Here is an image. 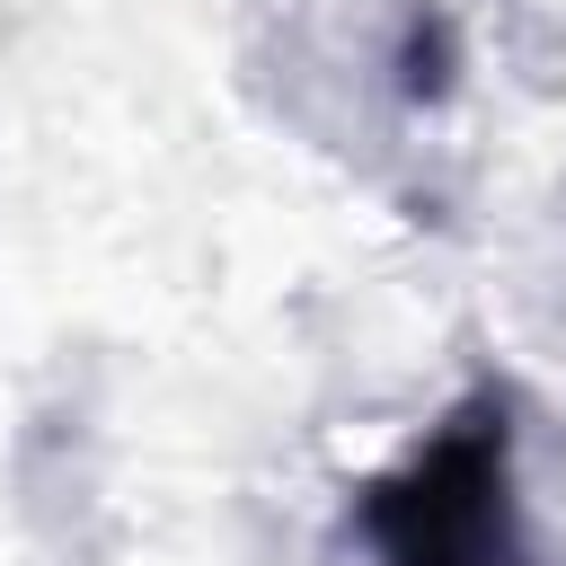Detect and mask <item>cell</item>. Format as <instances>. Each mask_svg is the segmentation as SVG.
Instances as JSON below:
<instances>
[{"instance_id":"cell-1","label":"cell","mask_w":566,"mask_h":566,"mask_svg":"<svg viewBox=\"0 0 566 566\" xmlns=\"http://www.w3.org/2000/svg\"><path fill=\"white\" fill-rule=\"evenodd\" d=\"M354 522L371 566H539L522 531L513 407L495 389H469L363 486Z\"/></svg>"}]
</instances>
